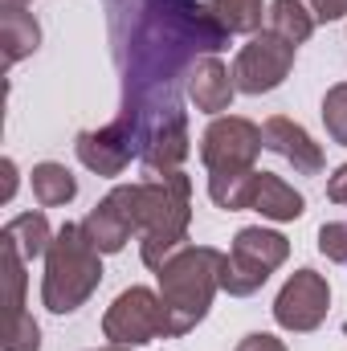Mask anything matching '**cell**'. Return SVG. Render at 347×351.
<instances>
[{
    "mask_svg": "<svg viewBox=\"0 0 347 351\" xmlns=\"http://www.w3.org/2000/svg\"><path fill=\"white\" fill-rule=\"evenodd\" d=\"M106 12L127 110L176 98L200 58L229 45L225 25L200 0H106Z\"/></svg>",
    "mask_w": 347,
    "mask_h": 351,
    "instance_id": "1",
    "label": "cell"
},
{
    "mask_svg": "<svg viewBox=\"0 0 347 351\" xmlns=\"http://www.w3.org/2000/svg\"><path fill=\"white\" fill-rule=\"evenodd\" d=\"M135 225H139V258L143 265L160 269L180 245H188V221H192V180L184 172L156 176L131 184Z\"/></svg>",
    "mask_w": 347,
    "mask_h": 351,
    "instance_id": "2",
    "label": "cell"
},
{
    "mask_svg": "<svg viewBox=\"0 0 347 351\" xmlns=\"http://www.w3.org/2000/svg\"><path fill=\"white\" fill-rule=\"evenodd\" d=\"M221 262L225 254L213 245H180L168 262L156 269L160 298L168 311V339H180L204 323L217 290H221Z\"/></svg>",
    "mask_w": 347,
    "mask_h": 351,
    "instance_id": "3",
    "label": "cell"
},
{
    "mask_svg": "<svg viewBox=\"0 0 347 351\" xmlns=\"http://www.w3.org/2000/svg\"><path fill=\"white\" fill-rule=\"evenodd\" d=\"M102 286V254L90 245L82 225H62L45 254V278H41V302L53 315H74L86 306V298Z\"/></svg>",
    "mask_w": 347,
    "mask_h": 351,
    "instance_id": "4",
    "label": "cell"
},
{
    "mask_svg": "<svg viewBox=\"0 0 347 351\" xmlns=\"http://www.w3.org/2000/svg\"><path fill=\"white\" fill-rule=\"evenodd\" d=\"M290 258V241L274 229L250 225L233 237V250L221 262V290L229 298H250L270 282V274Z\"/></svg>",
    "mask_w": 347,
    "mask_h": 351,
    "instance_id": "5",
    "label": "cell"
},
{
    "mask_svg": "<svg viewBox=\"0 0 347 351\" xmlns=\"http://www.w3.org/2000/svg\"><path fill=\"white\" fill-rule=\"evenodd\" d=\"M188 114L180 98H164L143 106V131H139V164L147 176H172L188 160Z\"/></svg>",
    "mask_w": 347,
    "mask_h": 351,
    "instance_id": "6",
    "label": "cell"
},
{
    "mask_svg": "<svg viewBox=\"0 0 347 351\" xmlns=\"http://www.w3.org/2000/svg\"><path fill=\"white\" fill-rule=\"evenodd\" d=\"M102 335L119 348H143L152 339H168L164 298L147 286H127L102 315Z\"/></svg>",
    "mask_w": 347,
    "mask_h": 351,
    "instance_id": "7",
    "label": "cell"
},
{
    "mask_svg": "<svg viewBox=\"0 0 347 351\" xmlns=\"http://www.w3.org/2000/svg\"><path fill=\"white\" fill-rule=\"evenodd\" d=\"M261 127L241 114H217L200 135V164L208 176L217 172H254L261 156Z\"/></svg>",
    "mask_w": 347,
    "mask_h": 351,
    "instance_id": "8",
    "label": "cell"
},
{
    "mask_svg": "<svg viewBox=\"0 0 347 351\" xmlns=\"http://www.w3.org/2000/svg\"><path fill=\"white\" fill-rule=\"evenodd\" d=\"M294 49L298 45H290L286 37H278L270 29L254 33L250 45H241L237 58H233V86H237V94H270V90H278L294 70Z\"/></svg>",
    "mask_w": 347,
    "mask_h": 351,
    "instance_id": "9",
    "label": "cell"
},
{
    "mask_svg": "<svg viewBox=\"0 0 347 351\" xmlns=\"http://www.w3.org/2000/svg\"><path fill=\"white\" fill-rule=\"evenodd\" d=\"M139 131H143V110H119V119H110L98 131H82L74 152L94 176H123L131 156H139Z\"/></svg>",
    "mask_w": 347,
    "mask_h": 351,
    "instance_id": "10",
    "label": "cell"
},
{
    "mask_svg": "<svg viewBox=\"0 0 347 351\" xmlns=\"http://www.w3.org/2000/svg\"><path fill=\"white\" fill-rule=\"evenodd\" d=\"M327 311H331V286L315 269H294L286 278V286L278 290V298H274L278 327L282 331H294V335L319 331L323 319H327Z\"/></svg>",
    "mask_w": 347,
    "mask_h": 351,
    "instance_id": "11",
    "label": "cell"
},
{
    "mask_svg": "<svg viewBox=\"0 0 347 351\" xmlns=\"http://www.w3.org/2000/svg\"><path fill=\"white\" fill-rule=\"evenodd\" d=\"M82 233L90 237V245L98 254H119L131 237H139L135 225V204H131V184L110 188L82 221Z\"/></svg>",
    "mask_w": 347,
    "mask_h": 351,
    "instance_id": "12",
    "label": "cell"
},
{
    "mask_svg": "<svg viewBox=\"0 0 347 351\" xmlns=\"http://www.w3.org/2000/svg\"><path fill=\"white\" fill-rule=\"evenodd\" d=\"M261 143H265V152H274L286 164H294V172H302V176H319L323 164H327L323 147L307 135V127L286 119V114H274V119L261 123Z\"/></svg>",
    "mask_w": 347,
    "mask_h": 351,
    "instance_id": "13",
    "label": "cell"
},
{
    "mask_svg": "<svg viewBox=\"0 0 347 351\" xmlns=\"http://www.w3.org/2000/svg\"><path fill=\"white\" fill-rule=\"evenodd\" d=\"M188 98L196 102V110H204V114H225L229 106H233V70H225V62L213 53V58H200L196 66H192V74H188Z\"/></svg>",
    "mask_w": 347,
    "mask_h": 351,
    "instance_id": "14",
    "label": "cell"
},
{
    "mask_svg": "<svg viewBox=\"0 0 347 351\" xmlns=\"http://www.w3.org/2000/svg\"><path fill=\"white\" fill-rule=\"evenodd\" d=\"M0 45H4V66L25 62L41 45V25L25 4H0Z\"/></svg>",
    "mask_w": 347,
    "mask_h": 351,
    "instance_id": "15",
    "label": "cell"
},
{
    "mask_svg": "<svg viewBox=\"0 0 347 351\" xmlns=\"http://www.w3.org/2000/svg\"><path fill=\"white\" fill-rule=\"evenodd\" d=\"M250 208L261 213L265 221H298V217L307 213V200H302V192H294L282 176L258 172V184H254V200H250Z\"/></svg>",
    "mask_w": 347,
    "mask_h": 351,
    "instance_id": "16",
    "label": "cell"
},
{
    "mask_svg": "<svg viewBox=\"0 0 347 351\" xmlns=\"http://www.w3.org/2000/svg\"><path fill=\"white\" fill-rule=\"evenodd\" d=\"M0 241L12 245L25 262H33V258H45V254H49L53 229H49L45 213H21V217H12V221L0 229Z\"/></svg>",
    "mask_w": 347,
    "mask_h": 351,
    "instance_id": "17",
    "label": "cell"
},
{
    "mask_svg": "<svg viewBox=\"0 0 347 351\" xmlns=\"http://www.w3.org/2000/svg\"><path fill=\"white\" fill-rule=\"evenodd\" d=\"M74 196H78V180H74V172H70L66 164L45 160V164L33 168V200H37L41 208H62V204H70Z\"/></svg>",
    "mask_w": 347,
    "mask_h": 351,
    "instance_id": "18",
    "label": "cell"
},
{
    "mask_svg": "<svg viewBox=\"0 0 347 351\" xmlns=\"http://www.w3.org/2000/svg\"><path fill=\"white\" fill-rule=\"evenodd\" d=\"M270 33H278V37H286L290 45H302L311 33H315V12L307 8V0H274L270 4Z\"/></svg>",
    "mask_w": 347,
    "mask_h": 351,
    "instance_id": "19",
    "label": "cell"
},
{
    "mask_svg": "<svg viewBox=\"0 0 347 351\" xmlns=\"http://www.w3.org/2000/svg\"><path fill=\"white\" fill-rule=\"evenodd\" d=\"M254 184H258V168L254 172H217V176H208V196H213L217 208L241 213L254 200Z\"/></svg>",
    "mask_w": 347,
    "mask_h": 351,
    "instance_id": "20",
    "label": "cell"
},
{
    "mask_svg": "<svg viewBox=\"0 0 347 351\" xmlns=\"http://www.w3.org/2000/svg\"><path fill=\"white\" fill-rule=\"evenodd\" d=\"M213 12H217V21L225 25V33L233 37V33H258L261 29V16H270L265 12V0H213L208 4Z\"/></svg>",
    "mask_w": 347,
    "mask_h": 351,
    "instance_id": "21",
    "label": "cell"
},
{
    "mask_svg": "<svg viewBox=\"0 0 347 351\" xmlns=\"http://www.w3.org/2000/svg\"><path fill=\"white\" fill-rule=\"evenodd\" d=\"M323 123H327V135L347 147V82L323 94Z\"/></svg>",
    "mask_w": 347,
    "mask_h": 351,
    "instance_id": "22",
    "label": "cell"
},
{
    "mask_svg": "<svg viewBox=\"0 0 347 351\" xmlns=\"http://www.w3.org/2000/svg\"><path fill=\"white\" fill-rule=\"evenodd\" d=\"M0 348L4 351H37L41 348V327L33 323V315H25V319H16V323H4Z\"/></svg>",
    "mask_w": 347,
    "mask_h": 351,
    "instance_id": "23",
    "label": "cell"
},
{
    "mask_svg": "<svg viewBox=\"0 0 347 351\" xmlns=\"http://www.w3.org/2000/svg\"><path fill=\"white\" fill-rule=\"evenodd\" d=\"M319 254L327 262H339L347 265V221H327L319 229Z\"/></svg>",
    "mask_w": 347,
    "mask_h": 351,
    "instance_id": "24",
    "label": "cell"
},
{
    "mask_svg": "<svg viewBox=\"0 0 347 351\" xmlns=\"http://www.w3.org/2000/svg\"><path fill=\"white\" fill-rule=\"evenodd\" d=\"M307 8L315 12V21H319V25L347 16V0H307Z\"/></svg>",
    "mask_w": 347,
    "mask_h": 351,
    "instance_id": "25",
    "label": "cell"
},
{
    "mask_svg": "<svg viewBox=\"0 0 347 351\" xmlns=\"http://www.w3.org/2000/svg\"><path fill=\"white\" fill-rule=\"evenodd\" d=\"M233 351H286V343L278 339V335H265V331H254V335H246L241 343Z\"/></svg>",
    "mask_w": 347,
    "mask_h": 351,
    "instance_id": "26",
    "label": "cell"
},
{
    "mask_svg": "<svg viewBox=\"0 0 347 351\" xmlns=\"http://www.w3.org/2000/svg\"><path fill=\"white\" fill-rule=\"evenodd\" d=\"M327 200L331 204H347V164H339L335 176L327 180Z\"/></svg>",
    "mask_w": 347,
    "mask_h": 351,
    "instance_id": "27",
    "label": "cell"
},
{
    "mask_svg": "<svg viewBox=\"0 0 347 351\" xmlns=\"http://www.w3.org/2000/svg\"><path fill=\"white\" fill-rule=\"evenodd\" d=\"M0 172H4V188H0V200L8 204V200H12V192H16V164H12V160H0Z\"/></svg>",
    "mask_w": 347,
    "mask_h": 351,
    "instance_id": "28",
    "label": "cell"
},
{
    "mask_svg": "<svg viewBox=\"0 0 347 351\" xmlns=\"http://www.w3.org/2000/svg\"><path fill=\"white\" fill-rule=\"evenodd\" d=\"M94 351H139V348H119V343H106V348H94Z\"/></svg>",
    "mask_w": 347,
    "mask_h": 351,
    "instance_id": "29",
    "label": "cell"
},
{
    "mask_svg": "<svg viewBox=\"0 0 347 351\" xmlns=\"http://www.w3.org/2000/svg\"><path fill=\"white\" fill-rule=\"evenodd\" d=\"M4 4H29V0H4Z\"/></svg>",
    "mask_w": 347,
    "mask_h": 351,
    "instance_id": "30",
    "label": "cell"
}]
</instances>
